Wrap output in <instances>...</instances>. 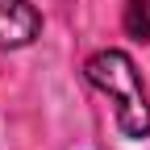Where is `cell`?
<instances>
[{"label":"cell","instance_id":"6da1fadb","mask_svg":"<svg viewBox=\"0 0 150 150\" xmlns=\"http://www.w3.org/2000/svg\"><path fill=\"white\" fill-rule=\"evenodd\" d=\"M83 75L100 96H108L117 129L125 138H146L150 134V100H146V88H142V71L125 50H117V46L96 50L83 63Z\"/></svg>","mask_w":150,"mask_h":150},{"label":"cell","instance_id":"7a4b0ae2","mask_svg":"<svg viewBox=\"0 0 150 150\" xmlns=\"http://www.w3.org/2000/svg\"><path fill=\"white\" fill-rule=\"evenodd\" d=\"M42 33V13L33 0H0V46L4 50H25Z\"/></svg>","mask_w":150,"mask_h":150},{"label":"cell","instance_id":"3957f363","mask_svg":"<svg viewBox=\"0 0 150 150\" xmlns=\"http://www.w3.org/2000/svg\"><path fill=\"white\" fill-rule=\"evenodd\" d=\"M121 29L134 38V42H150V0H125Z\"/></svg>","mask_w":150,"mask_h":150}]
</instances>
